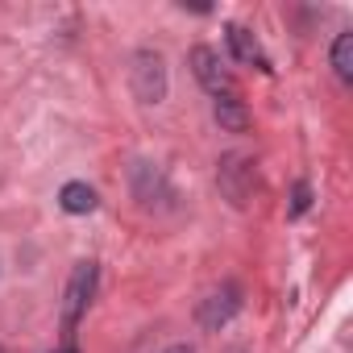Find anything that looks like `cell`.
I'll list each match as a JSON object with an SVG mask.
<instances>
[{
	"label": "cell",
	"mask_w": 353,
	"mask_h": 353,
	"mask_svg": "<svg viewBox=\"0 0 353 353\" xmlns=\"http://www.w3.org/2000/svg\"><path fill=\"white\" fill-rule=\"evenodd\" d=\"M92 291H96V262H79L75 274H71V283H67V303H63V328H67V336L75 332L79 316L88 312Z\"/></svg>",
	"instance_id": "obj_1"
},
{
	"label": "cell",
	"mask_w": 353,
	"mask_h": 353,
	"mask_svg": "<svg viewBox=\"0 0 353 353\" xmlns=\"http://www.w3.org/2000/svg\"><path fill=\"white\" fill-rule=\"evenodd\" d=\"M192 63H196V79L212 92V96H233V79H229V71L221 67V54L216 50H208V46H196L192 50Z\"/></svg>",
	"instance_id": "obj_2"
},
{
	"label": "cell",
	"mask_w": 353,
	"mask_h": 353,
	"mask_svg": "<svg viewBox=\"0 0 353 353\" xmlns=\"http://www.w3.org/2000/svg\"><path fill=\"white\" fill-rule=\"evenodd\" d=\"M225 34H229V46H233V54H237L241 63H254L258 71H270V59L262 54V46H258V38H254L250 30H241V26H229Z\"/></svg>",
	"instance_id": "obj_3"
},
{
	"label": "cell",
	"mask_w": 353,
	"mask_h": 353,
	"mask_svg": "<svg viewBox=\"0 0 353 353\" xmlns=\"http://www.w3.org/2000/svg\"><path fill=\"white\" fill-rule=\"evenodd\" d=\"M59 204H63V212H71V216H88V212L96 208V192H92L88 183H67V188L59 192Z\"/></svg>",
	"instance_id": "obj_4"
},
{
	"label": "cell",
	"mask_w": 353,
	"mask_h": 353,
	"mask_svg": "<svg viewBox=\"0 0 353 353\" xmlns=\"http://www.w3.org/2000/svg\"><path fill=\"white\" fill-rule=\"evenodd\" d=\"M332 67H336V75L345 83L353 79V34H336V42H332Z\"/></svg>",
	"instance_id": "obj_5"
},
{
	"label": "cell",
	"mask_w": 353,
	"mask_h": 353,
	"mask_svg": "<svg viewBox=\"0 0 353 353\" xmlns=\"http://www.w3.org/2000/svg\"><path fill=\"white\" fill-rule=\"evenodd\" d=\"M216 117H221V125H233V129H245V112L237 108V100H233V96H225V100H216Z\"/></svg>",
	"instance_id": "obj_6"
},
{
	"label": "cell",
	"mask_w": 353,
	"mask_h": 353,
	"mask_svg": "<svg viewBox=\"0 0 353 353\" xmlns=\"http://www.w3.org/2000/svg\"><path fill=\"white\" fill-rule=\"evenodd\" d=\"M303 208H307V188L299 183V188H295V212H303Z\"/></svg>",
	"instance_id": "obj_7"
},
{
	"label": "cell",
	"mask_w": 353,
	"mask_h": 353,
	"mask_svg": "<svg viewBox=\"0 0 353 353\" xmlns=\"http://www.w3.org/2000/svg\"><path fill=\"white\" fill-rule=\"evenodd\" d=\"M166 353H192V345H170Z\"/></svg>",
	"instance_id": "obj_8"
},
{
	"label": "cell",
	"mask_w": 353,
	"mask_h": 353,
	"mask_svg": "<svg viewBox=\"0 0 353 353\" xmlns=\"http://www.w3.org/2000/svg\"><path fill=\"white\" fill-rule=\"evenodd\" d=\"M0 353H5V349H0Z\"/></svg>",
	"instance_id": "obj_9"
}]
</instances>
